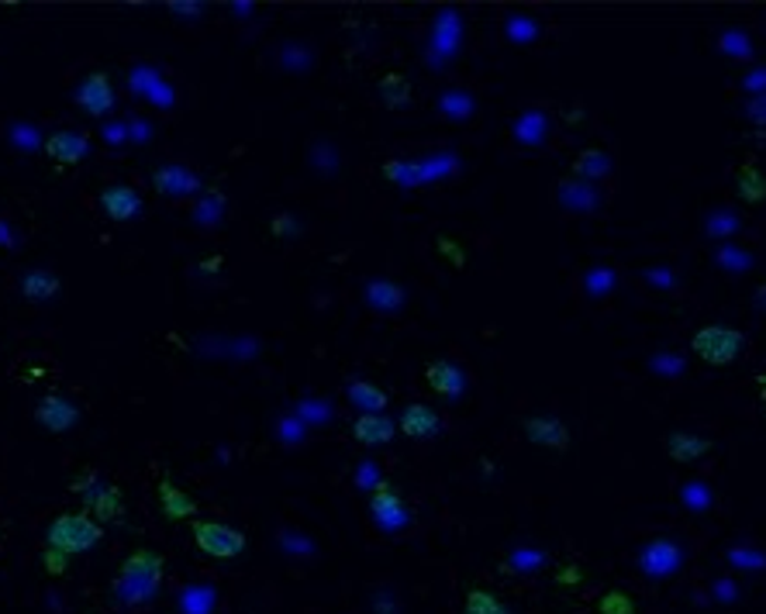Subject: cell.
<instances>
[{
  "label": "cell",
  "instance_id": "obj_20",
  "mask_svg": "<svg viewBox=\"0 0 766 614\" xmlns=\"http://www.w3.org/2000/svg\"><path fill=\"white\" fill-rule=\"evenodd\" d=\"M463 614H511V607L494 594V591H483V586H473L463 601Z\"/></svg>",
  "mask_w": 766,
  "mask_h": 614
},
{
  "label": "cell",
  "instance_id": "obj_7",
  "mask_svg": "<svg viewBox=\"0 0 766 614\" xmlns=\"http://www.w3.org/2000/svg\"><path fill=\"white\" fill-rule=\"evenodd\" d=\"M35 421L53 431V435H63L69 428H76V421H80V407H76L73 401H66L63 394H45L35 407Z\"/></svg>",
  "mask_w": 766,
  "mask_h": 614
},
{
  "label": "cell",
  "instance_id": "obj_3",
  "mask_svg": "<svg viewBox=\"0 0 766 614\" xmlns=\"http://www.w3.org/2000/svg\"><path fill=\"white\" fill-rule=\"evenodd\" d=\"M746 349V336L729 325H704L694 331L691 352L704 366H732Z\"/></svg>",
  "mask_w": 766,
  "mask_h": 614
},
{
  "label": "cell",
  "instance_id": "obj_21",
  "mask_svg": "<svg viewBox=\"0 0 766 614\" xmlns=\"http://www.w3.org/2000/svg\"><path fill=\"white\" fill-rule=\"evenodd\" d=\"M380 97L387 108H404L407 100H412V84H407L401 73H387L380 80Z\"/></svg>",
  "mask_w": 766,
  "mask_h": 614
},
{
  "label": "cell",
  "instance_id": "obj_18",
  "mask_svg": "<svg viewBox=\"0 0 766 614\" xmlns=\"http://www.w3.org/2000/svg\"><path fill=\"white\" fill-rule=\"evenodd\" d=\"M349 401L360 407L363 415H383V407H387V394H383L376 383H366V380H352L349 383Z\"/></svg>",
  "mask_w": 766,
  "mask_h": 614
},
{
  "label": "cell",
  "instance_id": "obj_12",
  "mask_svg": "<svg viewBox=\"0 0 766 614\" xmlns=\"http://www.w3.org/2000/svg\"><path fill=\"white\" fill-rule=\"evenodd\" d=\"M160 507H163V515L169 518V522H194L197 518V501L184 491V487H176L173 483V476L166 473L163 480H160Z\"/></svg>",
  "mask_w": 766,
  "mask_h": 614
},
{
  "label": "cell",
  "instance_id": "obj_22",
  "mask_svg": "<svg viewBox=\"0 0 766 614\" xmlns=\"http://www.w3.org/2000/svg\"><path fill=\"white\" fill-rule=\"evenodd\" d=\"M598 611H601V614H635V604H632V597L622 594V591H608V594L598 601Z\"/></svg>",
  "mask_w": 766,
  "mask_h": 614
},
{
  "label": "cell",
  "instance_id": "obj_1",
  "mask_svg": "<svg viewBox=\"0 0 766 614\" xmlns=\"http://www.w3.org/2000/svg\"><path fill=\"white\" fill-rule=\"evenodd\" d=\"M160 580H163V556L152 549H135L121 562V577L114 580V591L128 604H139L160 591Z\"/></svg>",
  "mask_w": 766,
  "mask_h": 614
},
{
  "label": "cell",
  "instance_id": "obj_9",
  "mask_svg": "<svg viewBox=\"0 0 766 614\" xmlns=\"http://www.w3.org/2000/svg\"><path fill=\"white\" fill-rule=\"evenodd\" d=\"M100 208H105V215L111 221H118V224L132 221L142 211V194L135 187H128V184H111V187L100 190Z\"/></svg>",
  "mask_w": 766,
  "mask_h": 614
},
{
  "label": "cell",
  "instance_id": "obj_16",
  "mask_svg": "<svg viewBox=\"0 0 766 614\" xmlns=\"http://www.w3.org/2000/svg\"><path fill=\"white\" fill-rule=\"evenodd\" d=\"M667 452L674 463H698V459L711 452V439H704L698 431H674L667 439Z\"/></svg>",
  "mask_w": 766,
  "mask_h": 614
},
{
  "label": "cell",
  "instance_id": "obj_15",
  "mask_svg": "<svg viewBox=\"0 0 766 614\" xmlns=\"http://www.w3.org/2000/svg\"><path fill=\"white\" fill-rule=\"evenodd\" d=\"M59 290H63V279H59L56 270H29V273L21 276V294H24V300L45 304V300H53Z\"/></svg>",
  "mask_w": 766,
  "mask_h": 614
},
{
  "label": "cell",
  "instance_id": "obj_5",
  "mask_svg": "<svg viewBox=\"0 0 766 614\" xmlns=\"http://www.w3.org/2000/svg\"><path fill=\"white\" fill-rule=\"evenodd\" d=\"M190 531H194V542L204 556L211 559H236L245 552V535L232 525L225 522H215V518H194L190 522Z\"/></svg>",
  "mask_w": 766,
  "mask_h": 614
},
{
  "label": "cell",
  "instance_id": "obj_14",
  "mask_svg": "<svg viewBox=\"0 0 766 614\" xmlns=\"http://www.w3.org/2000/svg\"><path fill=\"white\" fill-rule=\"evenodd\" d=\"M397 435V425L387 415H360L352 421V439L360 446H387Z\"/></svg>",
  "mask_w": 766,
  "mask_h": 614
},
{
  "label": "cell",
  "instance_id": "obj_17",
  "mask_svg": "<svg viewBox=\"0 0 766 614\" xmlns=\"http://www.w3.org/2000/svg\"><path fill=\"white\" fill-rule=\"evenodd\" d=\"M370 511H373L380 522H401L404 518V501H401V494L391 487V483L383 480V483H376V487H373Z\"/></svg>",
  "mask_w": 766,
  "mask_h": 614
},
{
  "label": "cell",
  "instance_id": "obj_11",
  "mask_svg": "<svg viewBox=\"0 0 766 614\" xmlns=\"http://www.w3.org/2000/svg\"><path fill=\"white\" fill-rule=\"evenodd\" d=\"M525 439L532 446H543V449H556V452H563L570 446V428L559 421V418H525Z\"/></svg>",
  "mask_w": 766,
  "mask_h": 614
},
{
  "label": "cell",
  "instance_id": "obj_23",
  "mask_svg": "<svg viewBox=\"0 0 766 614\" xmlns=\"http://www.w3.org/2000/svg\"><path fill=\"white\" fill-rule=\"evenodd\" d=\"M42 567H45L48 577H66L69 573V556L59 552V549H53V546H45L42 549Z\"/></svg>",
  "mask_w": 766,
  "mask_h": 614
},
{
  "label": "cell",
  "instance_id": "obj_6",
  "mask_svg": "<svg viewBox=\"0 0 766 614\" xmlns=\"http://www.w3.org/2000/svg\"><path fill=\"white\" fill-rule=\"evenodd\" d=\"M114 84L108 73H90L87 80L80 84V90H76V105H80V111H87L90 118H105L114 111Z\"/></svg>",
  "mask_w": 766,
  "mask_h": 614
},
{
  "label": "cell",
  "instance_id": "obj_24",
  "mask_svg": "<svg viewBox=\"0 0 766 614\" xmlns=\"http://www.w3.org/2000/svg\"><path fill=\"white\" fill-rule=\"evenodd\" d=\"M580 580H583V570L573 567V562H567V567L556 573V583H563V586H573V583H580Z\"/></svg>",
  "mask_w": 766,
  "mask_h": 614
},
{
  "label": "cell",
  "instance_id": "obj_2",
  "mask_svg": "<svg viewBox=\"0 0 766 614\" xmlns=\"http://www.w3.org/2000/svg\"><path fill=\"white\" fill-rule=\"evenodd\" d=\"M100 539H105V528H100L87 511H63L45 531V546H53L66 556H80L90 552Z\"/></svg>",
  "mask_w": 766,
  "mask_h": 614
},
{
  "label": "cell",
  "instance_id": "obj_10",
  "mask_svg": "<svg viewBox=\"0 0 766 614\" xmlns=\"http://www.w3.org/2000/svg\"><path fill=\"white\" fill-rule=\"evenodd\" d=\"M439 428H442L439 412H436V407L422 404V401L407 404L401 412V418H397V431H404L407 439H431V435H439Z\"/></svg>",
  "mask_w": 766,
  "mask_h": 614
},
{
  "label": "cell",
  "instance_id": "obj_19",
  "mask_svg": "<svg viewBox=\"0 0 766 614\" xmlns=\"http://www.w3.org/2000/svg\"><path fill=\"white\" fill-rule=\"evenodd\" d=\"M735 187H738V197H743L746 204H759L766 200V176L756 163H746V166H738L735 173Z\"/></svg>",
  "mask_w": 766,
  "mask_h": 614
},
{
  "label": "cell",
  "instance_id": "obj_4",
  "mask_svg": "<svg viewBox=\"0 0 766 614\" xmlns=\"http://www.w3.org/2000/svg\"><path fill=\"white\" fill-rule=\"evenodd\" d=\"M73 491L84 494V511L97 522V525H108V522H121L124 518V497L114 483H97V473H80L73 480Z\"/></svg>",
  "mask_w": 766,
  "mask_h": 614
},
{
  "label": "cell",
  "instance_id": "obj_8",
  "mask_svg": "<svg viewBox=\"0 0 766 614\" xmlns=\"http://www.w3.org/2000/svg\"><path fill=\"white\" fill-rule=\"evenodd\" d=\"M45 156L59 163V166H76L90 156V139L84 132H73V128H63V132H53L45 139Z\"/></svg>",
  "mask_w": 766,
  "mask_h": 614
},
{
  "label": "cell",
  "instance_id": "obj_13",
  "mask_svg": "<svg viewBox=\"0 0 766 614\" xmlns=\"http://www.w3.org/2000/svg\"><path fill=\"white\" fill-rule=\"evenodd\" d=\"M425 380H428V387L436 391L439 397H446V401H456L459 394H463V387H467L463 370H459L456 363H449V360L428 363L425 366Z\"/></svg>",
  "mask_w": 766,
  "mask_h": 614
}]
</instances>
